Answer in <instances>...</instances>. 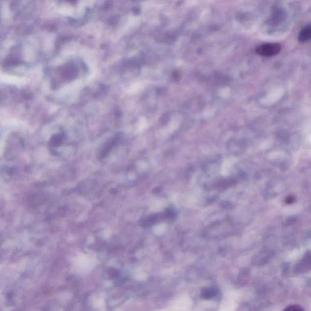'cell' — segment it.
Segmentation results:
<instances>
[{
  "instance_id": "obj_4",
  "label": "cell",
  "mask_w": 311,
  "mask_h": 311,
  "mask_svg": "<svg viewBox=\"0 0 311 311\" xmlns=\"http://www.w3.org/2000/svg\"><path fill=\"white\" fill-rule=\"evenodd\" d=\"M294 200H295V198H294V197H292V196H290V197H287L286 198V203L287 204H289L290 205V204H292V203H293Z\"/></svg>"
},
{
  "instance_id": "obj_1",
  "label": "cell",
  "mask_w": 311,
  "mask_h": 311,
  "mask_svg": "<svg viewBox=\"0 0 311 311\" xmlns=\"http://www.w3.org/2000/svg\"><path fill=\"white\" fill-rule=\"evenodd\" d=\"M281 47L277 43H268L258 47L256 52L258 55L264 57L276 56L281 51Z\"/></svg>"
},
{
  "instance_id": "obj_3",
  "label": "cell",
  "mask_w": 311,
  "mask_h": 311,
  "mask_svg": "<svg viewBox=\"0 0 311 311\" xmlns=\"http://www.w3.org/2000/svg\"><path fill=\"white\" fill-rule=\"evenodd\" d=\"M284 311H302L303 310L302 307H300V306L298 305H292L289 306L288 307L286 308L285 310Z\"/></svg>"
},
{
  "instance_id": "obj_2",
  "label": "cell",
  "mask_w": 311,
  "mask_h": 311,
  "mask_svg": "<svg viewBox=\"0 0 311 311\" xmlns=\"http://www.w3.org/2000/svg\"><path fill=\"white\" fill-rule=\"evenodd\" d=\"M311 36V26H306L303 28L301 32H300L299 36V40L300 43L307 42L310 40Z\"/></svg>"
}]
</instances>
